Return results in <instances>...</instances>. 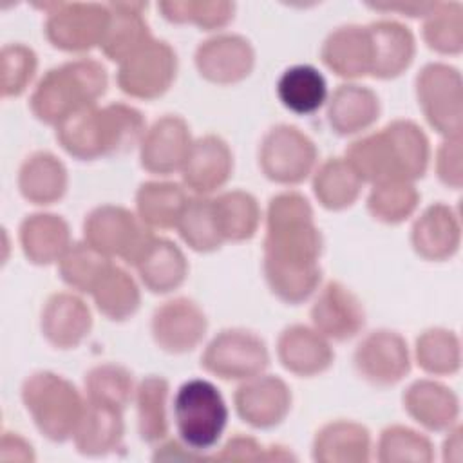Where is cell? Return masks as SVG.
Masks as SVG:
<instances>
[{
    "label": "cell",
    "mask_w": 463,
    "mask_h": 463,
    "mask_svg": "<svg viewBox=\"0 0 463 463\" xmlns=\"http://www.w3.org/2000/svg\"><path fill=\"white\" fill-rule=\"evenodd\" d=\"M459 228L449 208L430 206L414 224L412 242L427 259H443L458 248Z\"/></svg>",
    "instance_id": "32"
},
{
    "label": "cell",
    "mask_w": 463,
    "mask_h": 463,
    "mask_svg": "<svg viewBox=\"0 0 463 463\" xmlns=\"http://www.w3.org/2000/svg\"><path fill=\"white\" fill-rule=\"evenodd\" d=\"M335 132L347 136L364 130L378 118V98L358 85H340L327 110Z\"/></svg>",
    "instance_id": "29"
},
{
    "label": "cell",
    "mask_w": 463,
    "mask_h": 463,
    "mask_svg": "<svg viewBox=\"0 0 463 463\" xmlns=\"http://www.w3.org/2000/svg\"><path fill=\"white\" fill-rule=\"evenodd\" d=\"M20 242L27 259L34 264L60 260L69 248V228L65 221L49 213L27 217L20 226Z\"/></svg>",
    "instance_id": "26"
},
{
    "label": "cell",
    "mask_w": 463,
    "mask_h": 463,
    "mask_svg": "<svg viewBox=\"0 0 463 463\" xmlns=\"http://www.w3.org/2000/svg\"><path fill=\"white\" fill-rule=\"evenodd\" d=\"M85 389L90 402L123 409L130 400L132 378L119 365H99L87 374Z\"/></svg>",
    "instance_id": "42"
},
{
    "label": "cell",
    "mask_w": 463,
    "mask_h": 463,
    "mask_svg": "<svg viewBox=\"0 0 463 463\" xmlns=\"http://www.w3.org/2000/svg\"><path fill=\"white\" fill-rule=\"evenodd\" d=\"M36 69V56L24 45H7L2 51V94L18 96L25 90Z\"/></svg>",
    "instance_id": "46"
},
{
    "label": "cell",
    "mask_w": 463,
    "mask_h": 463,
    "mask_svg": "<svg viewBox=\"0 0 463 463\" xmlns=\"http://www.w3.org/2000/svg\"><path fill=\"white\" fill-rule=\"evenodd\" d=\"M90 327V313L85 304L69 293L52 295L42 313V331L60 349L74 347Z\"/></svg>",
    "instance_id": "20"
},
{
    "label": "cell",
    "mask_w": 463,
    "mask_h": 463,
    "mask_svg": "<svg viewBox=\"0 0 463 463\" xmlns=\"http://www.w3.org/2000/svg\"><path fill=\"white\" fill-rule=\"evenodd\" d=\"M63 165L49 152L27 157L20 168V192L34 204H51L60 199L67 186Z\"/></svg>",
    "instance_id": "28"
},
{
    "label": "cell",
    "mask_w": 463,
    "mask_h": 463,
    "mask_svg": "<svg viewBox=\"0 0 463 463\" xmlns=\"http://www.w3.org/2000/svg\"><path fill=\"white\" fill-rule=\"evenodd\" d=\"M166 394L168 385L163 378L150 376L141 382L137 389V418L139 432L146 441H157L166 436Z\"/></svg>",
    "instance_id": "38"
},
{
    "label": "cell",
    "mask_w": 463,
    "mask_h": 463,
    "mask_svg": "<svg viewBox=\"0 0 463 463\" xmlns=\"http://www.w3.org/2000/svg\"><path fill=\"white\" fill-rule=\"evenodd\" d=\"M136 268L150 291L165 293L177 288L186 275V262L175 244L154 239Z\"/></svg>",
    "instance_id": "33"
},
{
    "label": "cell",
    "mask_w": 463,
    "mask_h": 463,
    "mask_svg": "<svg viewBox=\"0 0 463 463\" xmlns=\"http://www.w3.org/2000/svg\"><path fill=\"white\" fill-rule=\"evenodd\" d=\"M354 364L365 380L391 385L409 371L407 345L396 333L374 331L358 345Z\"/></svg>",
    "instance_id": "13"
},
{
    "label": "cell",
    "mask_w": 463,
    "mask_h": 463,
    "mask_svg": "<svg viewBox=\"0 0 463 463\" xmlns=\"http://www.w3.org/2000/svg\"><path fill=\"white\" fill-rule=\"evenodd\" d=\"M141 7L143 4L109 5L110 20L99 45L110 60L125 61L137 49L150 42L148 27L139 13Z\"/></svg>",
    "instance_id": "25"
},
{
    "label": "cell",
    "mask_w": 463,
    "mask_h": 463,
    "mask_svg": "<svg viewBox=\"0 0 463 463\" xmlns=\"http://www.w3.org/2000/svg\"><path fill=\"white\" fill-rule=\"evenodd\" d=\"M175 65V52L165 42L150 40L121 61L118 83L130 96L152 99L170 87Z\"/></svg>",
    "instance_id": "9"
},
{
    "label": "cell",
    "mask_w": 463,
    "mask_h": 463,
    "mask_svg": "<svg viewBox=\"0 0 463 463\" xmlns=\"http://www.w3.org/2000/svg\"><path fill=\"white\" fill-rule=\"evenodd\" d=\"M177 226L181 237L197 251H212L219 248L222 241L215 224L212 201H188Z\"/></svg>",
    "instance_id": "41"
},
{
    "label": "cell",
    "mask_w": 463,
    "mask_h": 463,
    "mask_svg": "<svg viewBox=\"0 0 463 463\" xmlns=\"http://www.w3.org/2000/svg\"><path fill=\"white\" fill-rule=\"evenodd\" d=\"M22 398L43 436L63 441L74 436L85 403L74 385L52 373H38L25 380Z\"/></svg>",
    "instance_id": "6"
},
{
    "label": "cell",
    "mask_w": 463,
    "mask_h": 463,
    "mask_svg": "<svg viewBox=\"0 0 463 463\" xmlns=\"http://www.w3.org/2000/svg\"><path fill=\"white\" fill-rule=\"evenodd\" d=\"M215 459H264L262 447L246 436H235L226 443L222 452Z\"/></svg>",
    "instance_id": "48"
},
{
    "label": "cell",
    "mask_w": 463,
    "mask_h": 463,
    "mask_svg": "<svg viewBox=\"0 0 463 463\" xmlns=\"http://www.w3.org/2000/svg\"><path fill=\"white\" fill-rule=\"evenodd\" d=\"M438 172L439 177L452 186H459V139L458 136L447 143H443L438 154Z\"/></svg>",
    "instance_id": "47"
},
{
    "label": "cell",
    "mask_w": 463,
    "mask_h": 463,
    "mask_svg": "<svg viewBox=\"0 0 463 463\" xmlns=\"http://www.w3.org/2000/svg\"><path fill=\"white\" fill-rule=\"evenodd\" d=\"M313 324L318 333L335 340L354 336L364 326L360 302L338 282H329L311 309Z\"/></svg>",
    "instance_id": "18"
},
{
    "label": "cell",
    "mask_w": 463,
    "mask_h": 463,
    "mask_svg": "<svg viewBox=\"0 0 463 463\" xmlns=\"http://www.w3.org/2000/svg\"><path fill=\"white\" fill-rule=\"evenodd\" d=\"M313 456L320 461H367L369 432L351 421L329 423L317 432Z\"/></svg>",
    "instance_id": "31"
},
{
    "label": "cell",
    "mask_w": 463,
    "mask_h": 463,
    "mask_svg": "<svg viewBox=\"0 0 463 463\" xmlns=\"http://www.w3.org/2000/svg\"><path fill=\"white\" fill-rule=\"evenodd\" d=\"M212 210L219 235L222 239L242 241L255 233L259 208L251 195L244 192H228L212 201Z\"/></svg>",
    "instance_id": "35"
},
{
    "label": "cell",
    "mask_w": 463,
    "mask_h": 463,
    "mask_svg": "<svg viewBox=\"0 0 463 463\" xmlns=\"http://www.w3.org/2000/svg\"><path fill=\"white\" fill-rule=\"evenodd\" d=\"M418 99L432 127L438 132L458 136L461 128L459 74L456 69L432 63L418 76Z\"/></svg>",
    "instance_id": "11"
},
{
    "label": "cell",
    "mask_w": 463,
    "mask_h": 463,
    "mask_svg": "<svg viewBox=\"0 0 463 463\" xmlns=\"http://www.w3.org/2000/svg\"><path fill=\"white\" fill-rule=\"evenodd\" d=\"M418 364L429 373H452L458 367V340L452 333L434 329L418 338Z\"/></svg>",
    "instance_id": "43"
},
{
    "label": "cell",
    "mask_w": 463,
    "mask_h": 463,
    "mask_svg": "<svg viewBox=\"0 0 463 463\" xmlns=\"http://www.w3.org/2000/svg\"><path fill=\"white\" fill-rule=\"evenodd\" d=\"M315 157L317 152L313 143L295 127H275L262 141V170L271 181L277 183L302 181L309 174Z\"/></svg>",
    "instance_id": "10"
},
{
    "label": "cell",
    "mask_w": 463,
    "mask_h": 463,
    "mask_svg": "<svg viewBox=\"0 0 463 463\" xmlns=\"http://www.w3.org/2000/svg\"><path fill=\"white\" fill-rule=\"evenodd\" d=\"M109 266V257L101 255L87 242L69 246L60 259L61 279L80 291H92Z\"/></svg>",
    "instance_id": "39"
},
{
    "label": "cell",
    "mask_w": 463,
    "mask_h": 463,
    "mask_svg": "<svg viewBox=\"0 0 463 463\" xmlns=\"http://www.w3.org/2000/svg\"><path fill=\"white\" fill-rule=\"evenodd\" d=\"M107 89V72L94 60H76L49 71L31 98L34 116L60 125L71 114L90 107Z\"/></svg>",
    "instance_id": "4"
},
{
    "label": "cell",
    "mask_w": 463,
    "mask_h": 463,
    "mask_svg": "<svg viewBox=\"0 0 463 463\" xmlns=\"http://www.w3.org/2000/svg\"><path fill=\"white\" fill-rule=\"evenodd\" d=\"M92 293L99 311L112 320L127 318L139 306L137 288L121 268L109 266L96 282Z\"/></svg>",
    "instance_id": "36"
},
{
    "label": "cell",
    "mask_w": 463,
    "mask_h": 463,
    "mask_svg": "<svg viewBox=\"0 0 463 463\" xmlns=\"http://www.w3.org/2000/svg\"><path fill=\"white\" fill-rule=\"evenodd\" d=\"M291 403L286 383L275 376H253L235 392L237 412L253 427H273L282 421Z\"/></svg>",
    "instance_id": "15"
},
{
    "label": "cell",
    "mask_w": 463,
    "mask_h": 463,
    "mask_svg": "<svg viewBox=\"0 0 463 463\" xmlns=\"http://www.w3.org/2000/svg\"><path fill=\"white\" fill-rule=\"evenodd\" d=\"M85 242L105 257L137 264L156 239L146 224L119 206H99L85 219Z\"/></svg>",
    "instance_id": "7"
},
{
    "label": "cell",
    "mask_w": 463,
    "mask_h": 463,
    "mask_svg": "<svg viewBox=\"0 0 463 463\" xmlns=\"http://www.w3.org/2000/svg\"><path fill=\"white\" fill-rule=\"evenodd\" d=\"M206 320L201 309L186 298L170 300L157 307L152 320L156 342L170 353H186L203 338Z\"/></svg>",
    "instance_id": "14"
},
{
    "label": "cell",
    "mask_w": 463,
    "mask_h": 463,
    "mask_svg": "<svg viewBox=\"0 0 463 463\" xmlns=\"http://www.w3.org/2000/svg\"><path fill=\"white\" fill-rule=\"evenodd\" d=\"M427 139L414 123L394 121L383 130L354 141L347 163L364 181H411L421 177L429 159Z\"/></svg>",
    "instance_id": "2"
},
{
    "label": "cell",
    "mask_w": 463,
    "mask_h": 463,
    "mask_svg": "<svg viewBox=\"0 0 463 463\" xmlns=\"http://www.w3.org/2000/svg\"><path fill=\"white\" fill-rule=\"evenodd\" d=\"M206 371L224 378H253L268 365L264 342L250 331H222L206 347L203 358Z\"/></svg>",
    "instance_id": "8"
},
{
    "label": "cell",
    "mask_w": 463,
    "mask_h": 463,
    "mask_svg": "<svg viewBox=\"0 0 463 463\" xmlns=\"http://www.w3.org/2000/svg\"><path fill=\"white\" fill-rule=\"evenodd\" d=\"M322 58L329 69L345 78L371 72L373 51L367 29L342 27L331 33L324 43Z\"/></svg>",
    "instance_id": "23"
},
{
    "label": "cell",
    "mask_w": 463,
    "mask_h": 463,
    "mask_svg": "<svg viewBox=\"0 0 463 463\" xmlns=\"http://www.w3.org/2000/svg\"><path fill=\"white\" fill-rule=\"evenodd\" d=\"M380 459H420L429 461L432 458L430 443L427 438L405 427H389L380 438Z\"/></svg>",
    "instance_id": "45"
},
{
    "label": "cell",
    "mask_w": 463,
    "mask_h": 463,
    "mask_svg": "<svg viewBox=\"0 0 463 463\" xmlns=\"http://www.w3.org/2000/svg\"><path fill=\"white\" fill-rule=\"evenodd\" d=\"M430 18L425 24V40L429 42L430 49L439 52H458L461 49V18H459V5H436Z\"/></svg>",
    "instance_id": "44"
},
{
    "label": "cell",
    "mask_w": 463,
    "mask_h": 463,
    "mask_svg": "<svg viewBox=\"0 0 463 463\" xmlns=\"http://www.w3.org/2000/svg\"><path fill=\"white\" fill-rule=\"evenodd\" d=\"M195 63L210 81L233 83L248 76L253 65V51L241 36H217L197 49Z\"/></svg>",
    "instance_id": "17"
},
{
    "label": "cell",
    "mask_w": 463,
    "mask_h": 463,
    "mask_svg": "<svg viewBox=\"0 0 463 463\" xmlns=\"http://www.w3.org/2000/svg\"><path fill=\"white\" fill-rule=\"evenodd\" d=\"M418 194L409 181H387L374 184L369 195V210L374 219L400 222L416 208Z\"/></svg>",
    "instance_id": "40"
},
{
    "label": "cell",
    "mask_w": 463,
    "mask_h": 463,
    "mask_svg": "<svg viewBox=\"0 0 463 463\" xmlns=\"http://www.w3.org/2000/svg\"><path fill=\"white\" fill-rule=\"evenodd\" d=\"M188 201L175 183H145L137 192L139 219L148 226H177Z\"/></svg>",
    "instance_id": "34"
},
{
    "label": "cell",
    "mask_w": 463,
    "mask_h": 463,
    "mask_svg": "<svg viewBox=\"0 0 463 463\" xmlns=\"http://www.w3.org/2000/svg\"><path fill=\"white\" fill-rule=\"evenodd\" d=\"M190 146L186 123L177 116H165L143 137L141 165L156 174H170L183 166Z\"/></svg>",
    "instance_id": "16"
},
{
    "label": "cell",
    "mask_w": 463,
    "mask_h": 463,
    "mask_svg": "<svg viewBox=\"0 0 463 463\" xmlns=\"http://www.w3.org/2000/svg\"><path fill=\"white\" fill-rule=\"evenodd\" d=\"M110 11L94 4H61L49 13L47 36L63 51H85L101 43L109 27Z\"/></svg>",
    "instance_id": "12"
},
{
    "label": "cell",
    "mask_w": 463,
    "mask_h": 463,
    "mask_svg": "<svg viewBox=\"0 0 463 463\" xmlns=\"http://www.w3.org/2000/svg\"><path fill=\"white\" fill-rule=\"evenodd\" d=\"M184 183L199 192H213L226 183L232 170V154L226 143L215 136L195 141L183 163Z\"/></svg>",
    "instance_id": "19"
},
{
    "label": "cell",
    "mask_w": 463,
    "mask_h": 463,
    "mask_svg": "<svg viewBox=\"0 0 463 463\" xmlns=\"http://www.w3.org/2000/svg\"><path fill=\"white\" fill-rule=\"evenodd\" d=\"M56 127L58 141L78 159L125 152L145 132L141 114L127 105H109L103 109L90 105L71 114Z\"/></svg>",
    "instance_id": "3"
},
{
    "label": "cell",
    "mask_w": 463,
    "mask_h": 463,
    "mask_svg": "<svg viewBox=\"0 0 463 463\" xmlns=\"http://www.w3.org/2000/svg\"><path fill=\"white\" fill-rule=\"evenodd\" d=\"M373 61L371 72L378 78L398 76L412 60L414 40L407 27L396 22H378L367 27Z\"/></svg>",
    "instance_id": "21"
},
{
    "label": "cell",
    "mask_w": 463,
    "mask_h": 463,
    "mask_svg": "<svg viewBox=\"0 0 463 463\" xmlns=\"http://www.w3.org/2000/svg\"><path fill=\"white\" fill-rule=\"evenodd\" d=\"M320 246L307 201L293 192L273 197L264 242V269L273 293L288 302L304 300L320 280Z\"/></svg>",
    "instance_id": "1"
},
{
    "label": "cell",
    "mask_w": 463,
    "mask_h": 463,
    "mask_svg": "<svg viewBox=\"0 0 463 463\" xmlns=\"http://www.w3.org/2000/svg\"><path fill=\"white\" fill-rule=\"evenodd\" d=\"M121 436V409L89 400L74 430L78 450L83 454H107L119 445Z\"/></svg>",
    "instance_id": "22"
},
{
    "label": "cell",
    "mask_w": 463,
    "mask_h": 463,
    "mask_svg": "<svg viewBox=\"0 0 463 463\" xmlns=\"http://www.w3.org/2000/svg\"><path fill=\"white\" fill-rule=\"evenodd\" d=\"M360 177L347 161L338 157L326 161L315 175V194L326 208L340 210L356 199Z\"/></svg>",
    "instance_id": "37"
},
{
    "label": "cell",
    "mask_w": 463,
    "mask_h": 463,
    "mask_svg": "<svg viewBox=\"0 0 463 463\" xmlns=\"http://www.w3.org/2000/svg\"><path fill=\"white\" fill-rule=\"evenodd\" d=\"M280 103L295 114L315 112L327 96L324 76L311 65H295L282 72L277 83Z\"/></svg>",
    "instance_id": "30"
},
{
    "label": "cell",
    "mask_w": 463,
    "mask_h": 463,
    "mask_svg": "<svg viewBox=\"0 0 463 463\" xmlns=\"http://www.w3.org/2000/svg\"><path fill=\"white\" fill-rule=\"evenodd\" d=\"M403 405L416 421L434 430L449 427L458 414V402L450 389L427 380L416 382L407 389Z\"/></svg>",
    "instance_id": "27"
},
{
    "label": "cell",
    "mask_w": 463,
    "mask_h": 463,
    "mask_svg": "<svg viewBox=\"0 0 463 463\" xmlns=\"http://www.w3.org/2000/svg\"><path fill=\"white\" fill-rule=\"evenodd\" d=\"M279 356L286 369L311 376L329 367L333 353L324 338L304 326L288 327L279 338Z\"/></svg>",
    "instance_id": "24"
},
{
    "label": "cell",
    "mask_w": 463,
    "mask_h": 463,
    "mask_svg": "<svg viewBox=\"0 0 463 463\" xmlns=\"http://www.w3.org/2000/svg\"><path fill=\"white\" fill-rule=\"evenodd\" d=\"M174 418L181 441L190 450L212 449L228 421V407L208 380L184 382L174 398Z\"/></svg>",
    "instance_id": "5"
}]
</instances>
